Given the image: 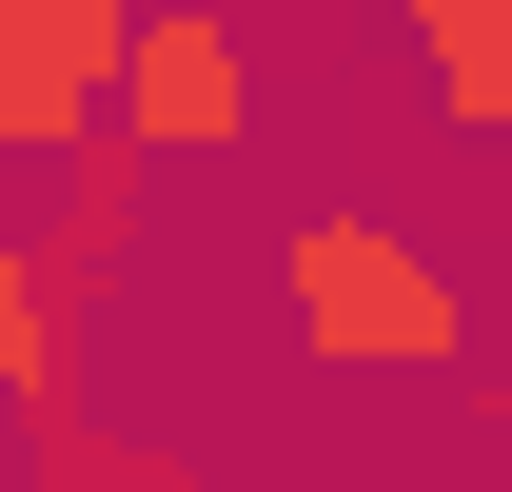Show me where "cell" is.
<instances>
[{"mask_svg": "<svg viewBox=\"0 0 512 492\" xmlns=\"http://www.w3.org/2000/svg\"><path fill=\"white\" fill-rule=\"evenodd\" d=\"M276 315H296L335 374H473V276H453L414 217H355V197L276 237Z\"/></svg>", "mask_w": 512, "mask_h": 492, "instance_id": "obj_1", "label": "cell"}, {"mask_svg": "<svg viewBox=\"0 0 512 492\" xmlns=\"http://www.w3.org/2000/svg\"><path fill=\"white\" fill-rule=\"evenodd\" d=\"M158 0H0V158H99Z\"/></svg>", "mask_w": 512, "mask_h": 492, "instance_id": "obj_2", "label": "cell"}, {"mask_svg": "<svg viewBox=\"0 0 512 492\" xmlns=\"http://www.w3.org/2000/svg\"><path fill=\"white\" fill-rule=\"evenodd\" d=\"M119 138H138V158H237V138H256V40L217 20V0H158V20H138Z\"/></svg>", "mask_w": 512, "mask_h": 492, "instance_id": "obj_3", "label": "cell"}, {"mask_svg": "<svg viewBox=\"0 0 512 492\" xmlns=\"http://www.w3.org/2000/svg\"><path fill=\"white\" fill-rule=\"evenodd\" d=\"M60 256H0V394H20V433H40V453H60L79 433V335H60Z\"/></svg>", "mask_w": 512, "mask_h": 492, "instance_id": "obj_4", "label": "cell"}, {"mask_svg": "<svg viewBox=\"0 0 512 492\" xmlns=\"http://www.w3.org/2000/svg\"><path fill=\"white\" fill-rule=\"evenodd\" d=\"M138 178H158L138 138H99V158H60V217H40V256H60V276H99V256L138 237Z\"/></svg>", "mask_w": 512, "mask_h": 492, "instance_id": "obj_5", "label": "cell"}, {"mask_svg": "<svg viewBox=\"0 0 512 492\" xmlns=\"http://www.w3.org/2000/svg\"><path fill=\"white\" fill-rule=\"evenodd\" d=\"M434 119H453V138H473V158L512 178V20H493V40H473L453 79H434Z\"/></svg>", "mask_w": 512, "mask_h": 492, "instance_id": "obj_6", "label": "cell"}, {"mask_svg": "<svg viewBox=\"0 0 512 492\" xmlns=\"http://www.w3.org/2000/svg\"><path fill=\"white\" fill-rule=\"evenodd\" d=\"M394 20H414V60L453 79V60H473V40H493V20H512V0H394Z\"/></svg>", "mask_w": 512, "mask_h": 492, "instance_id": "obj_7", "label": "cell"}, {"mask_svg": "<svg viewBox=\"0 0 512 492\" xmlns=\"http://www.w3.org/2000/svg\"><path fill=\"white\" fill-rule=\"evenodd\" d=\"M493 414H512V374H493ZM493 453H512V433H493Z\"/></svg>", "mask_w": 512, "mask_h": 492, "instance_id": "obj_8", "label": "cell"}]
</instances>
